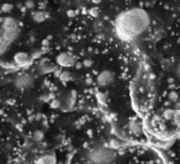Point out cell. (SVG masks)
I'll return each instance as SVG.
<instances>
[{
  "label": "cell",
  "instance_id": "cell-6",
  "mask_svg": "<svg viewBox=\"0 0 180 164\" xmlns=\"http://www.w3.org/2000/svg\"><path fill=\"white\" fill-rule=\"evenodd\" d=\"M57 63H58L61 67H72L74 64V57L68 52H63L57 57Z\"/></svg>",
  "mask_w": 180,
  "mask_h": 164
},
{
  "label": "cell",
  "instance_id": "cell-10",
  "mask_svg": "<svg viewBox=\"0 0 180 164\" xmlns=\"http://www.w3.org/2000/svg\"><path fill=\"white\" fill-rule=\"evenodd\" d=\"M48 15L47 12H45V11H34L32 12V20L34 21H36V22H43L45 20H47L48 19Z\"/></svg>",
  "mask_w": 180,
  "mask_h": 164
},
{
  "label": "cell",
  "instance_id": "cell-4",
  "mask_svg": "<svg viewBox=\"0 0 180 164\" xmlns=\"http://www.w3.org/2000/svg\"><path fill=\"white\" fill-rule=\"evenodd\" d=\"M34 81H35V79L31 74H20V75L16 77L14 83L18 89L25 90V89H29L34 85Z\"/></svg>",
  "mask_w": 180,
  "mask_h": 164
},
{
  "label": "cell",
  "instance_id": "cell-17",
  "mask_svg": "<svg viewBox=\"0 0 180 164\" xmlns=\"http://www.w3.org/2000/svg\"><path fill=\"white\" fill-rule=\"evenodd\" d=\"M83 65H84V67H91V65H93V61L91 59H85L83 62Z\"/></svg>",
  "mask_w": 180,
  "mask_h": 164
},
{
  "label": "cell",
  "instance_id": "cell-15",
  "mask_svg": "<svg viewBox=\"0 0 180 164\" xmlns=\"http://www.w3.org/2000/svg\"><path fill=\"white\" fill-rule=\"evenodd\" d=\"M42 138H43V133L41 132V131H36V132H35V139H37V141H41Z\"/></svg>",
  "mask_w": 180,
  "mask_h": 164
},
{
  "label": "cell",
  "instance_id": "cell-11",
  "mask_svg": "<svg viewBox=\"0 0 180 164\" xmlns=\"http://www.w3.org/2000/svg\"><path fill=\"white\" fill-rule=\"evenodd\" d=\"M59 79L63 81V83H68V81L72 79V74L68 70H63L59 74Z\"/></svg>",
  "mask_w": 180,
  "mask_h": 164
},
{
  "label": "cell",
  "instance_id": "cell-16",
  "mask_svg": "<svg viewBox=\"0 0 180 164\" xmlns=\"http://www.w3.org/2000/svg\"><path fill=\"white\" fill-rule=\"evenodd\" d=\"M25 6L27 7V9H34V7H35V3L32 1V0H27L26 4H25Z\"/></svg>",
  "mask_w": 180,
  "mask_h": 164
},
{
  "label": "cell",
  "instance_id": "cell-8",
  "mask_svg": "<svg viewBox=\"0 0 180 164\" xmlns=\"http://www.w3.org/2000/svg\"><path fill=\"white\" fill-rule=\"evenodd\" d=\"M128 131H130L131 135L140 136V135L142 133V126H141V124H140L138 121L132 120V121L130 122V125H128Z\"/></svg>",
  "mask_w": 180,
  "mask_h": 164
},
{
  "label": "cell",
  "instance_id": "cell-23",
  "mask_svg": "<svg viewBox=\"0 0 180 164\" xmlns=\"http://www.w3.org/2000/svg\"><path fill=\"white\" fill-rule=\"evenodd\" d=\"M0 21H1V20H0Z\"/></svg>",
  "mask_w": 180,
  "mask_h": 164
},
{
  "label": "cell",
  "instance_id": "cell-22",
  "mask_svg": "<svg viewBox=\"0 0 180 164\" xmlns=\"http://www.w3.org/2000/svg\"><path fill=\"white\" fill-rule=\"evenodd\" d=\"M100 1H101V0H93V3H94V4H99Z\"/></svg>",
  "mask_w": 180,
  "mask_h": 164
},
{
  "label": "cell",
  "instance_id": "cell-2",
  "mask_svg": "<svg viewBox=\"0 0 180 164\" xmlns=\"http://www.w3.org/2000/svg\"><path fill=\"white\" fill-rule=\"evenodd\" d=\"M20 34V29L16 20L12 18H7L1 21L0 26V54H4L9 46L16 40Z\"/></svg>",
  "mask_w": 180,
  "mask_h": 164
},
{
  "label": "cell",
  "instance_id": "cell-7",
  "mask_svg": "<svg viewBox=\"0 0 180 164\" xmlns=\"http://www.w3.org/2000/svg\"><path fill=\"white\" fill-rule=\"evenodd\" d=\"M35 164H57V158L53 153H47L38 157Z\"/></svg>",
  "mask_w": 180,
  "mask_h": 164
},
{
  "label": "cell",
  "instance_id": "cell-3",
  "mask_svg": "<svg viewBox=\"0 0 180 164\" xmlns=\"http://www.w3.org/2000/svg\"><path fill=\"white\" fill-rule=\"evenodd\" d=\"M116 153L110 148H95L86 154V164H111L115 160Z\"/></svg>",
  "mask_w": 180,
  "mask_h": 164
},
{
  "label": "cell",
  "instance_id": "cell-13",
  "mask_svg": "<svg viewBox=\"0 0 180 164\" xmlns=\"http://www.w3.org/2000/svg\"><path fill=\"white\" fill-rule=\"evenodd\" d=\"M12 10V5L11 4H4L1 6V11L3 12H10Z\"/></svg>",
  "mask_w": 180,
  "mask_h": 164
},
{
  "label": "cell",
  "instance_id": "cell-20",
  "mask_svg": "<svg viewBox=\"0 0 180 164\" xmlns=\"http://www.w3.org/2000/svg\"><path fill=\"white\" fill-rule=\"evenodd\" d=\"M58 105H59L58 101H52V106H53V108H58Z\"/></svg>",
  "mask_w": 180,
  "mask_h": 164
},
{
  "label": "cell",
  "instance_id": "cell-12",
  "mask_svg": "<svg viewBox=\"0 0 180 164\" xmlns=\"http://www.w3.org/2000/svg\"><path fill=\"white\" fill-rule=\"evenodd\" d=\"M173 121H174V124L180 128V110L174 111V115H173Z\"/></svg>",
  "mask_w": 180,
  "mask_h": 164
},
{
  "label": "cell",
  "instance_id": "cell-5",
  "mask_svg": "<svg viewBox=\"0 0 180 164\" xmlns=\"http://www.w3.org/2000/svg\"><path fill=\"white\" fill-rule=\"evenodd\" d=\"M113 80H115V73L109 70V69H105L102 70L99 75H97L96 78V81L97 84H99L100 86H109L113 83Z\"/></svg>",
  "mask_w": 180,
  "mask_h": 164
},
{
  "label": "cell",
  "instance_id": "cell-9",
  "mask_svg": "<svg viewBox=\"0 0 180 164\" xmlns=\"http://www.w3.org/2000/svg\"><path fill=\"white\" fill-rule=\"evenodd\" d=\"M29 61H30V57L25 52H19L14 56V62L18 65H25L29 63Z\"/></svg>",
  "mask_w": 180,
  "mask_h": 164
},
{
  "label": "cell",
  "instance_id": "cell-14",
  "mask_svg": "<svg viewBox=\"0 0 180 164\" xmlns=\"http://www.w3.org/2000/svg\"><path fill=\"white\" fill-rule=\"evenodd\" d=\"M163 115H164V117H165V119L171 120V119H173L174 111H173V110H165V111H164V113H163Z\"/></svg>",
  "mask_w": 180,
  "mask_h": 164
},
{
  "label": "cell",
  "instance_id": "cell-1",
  "mask_svg": "<svg viewBox=\"0 0 180 164\" xmlns=\"http://www.w3.org/2000/svg\"><path fill=\"white\" fill-rule=\"evenodd\" d=\"M151 19L146 10L135 7L121 12L116 19V34L122 41H132L149 26Z\"/></svg>",
  "mask_w": 180,
  "mask_h": 164
},
{
  "label": "cell",
  "instance_id": "cell-21",
  "mask_svg": "<svg viewBox=\"0 0 180 164\" xmlns=\"http://www.w3.org/2000/svg\"><path fill=\"white\" fill-rule=\"evenodd\" d=\"M74 14H75V12H74V11H72V10H69V11H68V16H74Z\"/></svg>",
  "mask_w": 180,
  "mask_h": 164
},
{
  "label": "cell",
  "instance_id": "cell-18",
  "mask_svg": "<svg viewBox=\"0 0 180 164\" xmlns=\"http://www.w3.org/2000/svg\"><path fill=\"white\" fill-rule=\"evenodd\" d=\"M90 14H91V15L94 16V18H96V16L99 15V11H97V9H96V7H93V9L90 10Z\"/></svg>",
  "mask_w": 180,
  "mask_h": 164
},
{
  "label": "cell",
  "instance_id": "cell-19",
  "mask_svg": "<svg viewBox=\"0 0 180 164\" xmlns=\"http://www.w3.org/2000/svg\"><path fill=\"white\" fill-rule=\"evenodd\" d=\"M170 100L176 101V100H178V95H176L175 93H171V94H170Z\"/></svg>",
  "mask_w": 180,
  "mask_h": 164
}]
</instances>
